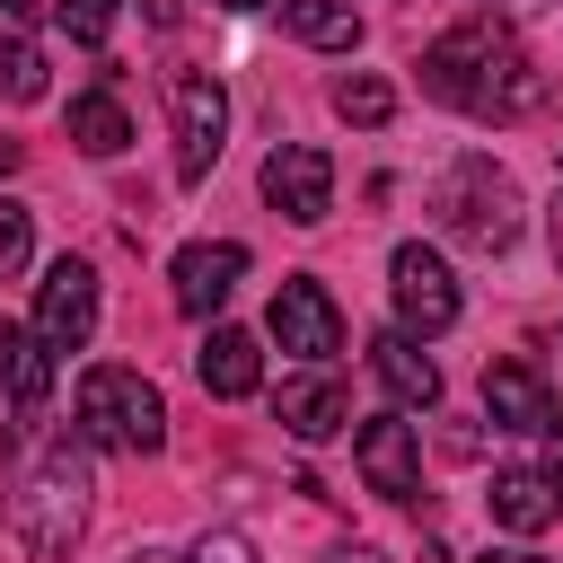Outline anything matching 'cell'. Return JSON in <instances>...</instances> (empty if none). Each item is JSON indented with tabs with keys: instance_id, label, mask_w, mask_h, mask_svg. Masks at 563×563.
Returning <instances> with one entry per match:
<instances>
[{
	"instance_id": "cell-1",
	"label": "cell",
	"mask_w": 563,
	"mask_h": 563,
	"mask_svg": "<svg viewBox=\"0 0 563 563\" xmlns=\"http://www.w3.org/2000/svg\"><path fill=\"white\" fill-rule=\"evenodd\" d=\"M0 493H9V537L35 563H70V545L88 537V493H97L88 440L26 405V422H9V449H0Z\"/></svg>"
},
{
	"instance_id": "cell-2",
	"label": "cell",
	"mask_w": 563,
	"mask_h": 563,
	"mask_svg": "<svg viewBox=\"0 0 563 563\" xmlns=\"http://www.w3.org/2000/svg\"><path fill=\"white\" fill-rule=\"evenodd\" d=\"M422 88H431L440 106L475 114V123H510V114H528V106L545 97V79L528 70V53H519L493 18L449 26L440 44H422Z\"/></svg>"
},
{
	"instance_id": "cell-3",
	"label": "cell",
	"mask_w": 563,
	"mask_h": 563,
	"mask_svg": "<svg viewBox=\"0 0 563 563\" xmlns=\"http://www.w3.org/2000/svg\"><path fill=\"white\" fill-rule=\"evenodd\" d=\"M70 431H79L88 449H114V457H158V449H167V396H158L141 369L106 361V369L79 378Z\"/></svg>"
},
{
	"instance_id": "cell-4",
	"label": "cell",
	"mask_w": 563,
	"mask_h": 563,
	"mask_svg": "<svg viewBox=\"0 0 563 563\" xmlns=\"http://www.w3.org/2000/svg\"><path fill=\"white\" fill-rule=\"evenodd\" d=\"M431 211L449 220V238H466L475 255H501L519 238V185L493 167V158H457L431 194Z\"/></svg>"
},
{
	"instance_id": "cell-5",
	"label": "cell",
	"mask_w": 563,
	"mask_h": 563,
	"mask_svg": "<svg viewBox=\"0 0 563 563\" xmlns=\"http://www.w3.org/2000/svg\"><path fill=\"white\" fill-rule=\"evenodd\" d=\"M167 132H176V185H202L229 141V97L211 70H167Z\"/></svg>"
},
{
	"instance_id": "cell-6",
	"label": "cell",
	"mask_w": 563,
	"mask_h": 563,
	"mask_svg": "<svg viewBox=\"0 0 563 563\" xmlns=\"http://www.w3.org/2000/svg\"><path fill=\"white\" fill-rule=\"evenodd\" d=\"M387 299H396V325H405L413 343H431V334L457 325V273H449L440 246H422V238H405V246L387 255Z\"/></svg>"
},
{
	"instance_id": "cell-7",
	"label": "cell",
	"mask_w": 563,
	"mask_h": 563,
	"mask_svg": "<svg viewBox=\"0 0 563 563\" xmlns=\"http://www.w3.org/2000/svg\"><path fill=\"white\" fill-rule=\"evenodd\" d=\"M35 334H44L53 361L97 334V264L88 255H53V273L35 282Z\"/></svg>"
},
{
	"instance_id": "cell-8",
	"label": "cell",
	"mask_w": 563,
	"mask_h": 563,
	"mask_svg": "<svg viewBox=\"0 0 563 563\" xmlns=\"http://www.w3.org/2000/svg\"><path fill=\"white\" fill-rule=\"evenodd\" d=\"M264 202H273L282 220L317 229V220L334 211V158H325L317 141H282V150L264 158Z\"/></svg>"
},
{
	"instance_id": "cell-9",
	"label": "cell",
	"mask_w": 563,
	"mask_h": 563,
	"mask_svg": "<svg viewBox=\"0 0 563 563\" xmlns=\"http://www.w3.org/2000/svg\"><path fill=\"white\" fill-rule=\"evenodd\" d=\"M273 343L299 352V361H334V352H343V308H334V290L308 282V273H290V282L273 290Z\"/></svg>"
},
{
	"instance_id": "cell-10",
	"label": "cell",
	"mask_w": 563,
	"mask_h": 563,
	"mask_svg": "<svg viewBox=\"0 0 563 563\" xmlns=\"http://www.w3.org/2000/svg\"><path fill=\"white\" fill-rule=\"evenodd\" d=\"M352 457H361L369 493H387V501H422V431H413L405 413H369V422L352 431Z\"/></svg>"
},
{
	"instance_id": "cell-11",
	"label": "cell",
	"mask_w": 563,
	"mask_h": 563,
	"mask_svg": "<svg viewBox=\"0 0 563 563\" xmlns=\"http://www.w3.org/2000/svg\"><path fill=\"white\" fill-rule=\"evenodd\" d=\"M238 273H246V246H238V238H194V246H176V264H167L185 317H220L229 290H238Z\"/></svg>"
},
{
	"instance_id": "cell-12",
	"label": "cell",
	"mask_w": 563,
	"mask_h": 563,
	"mask_svg": "<svg viewBox=\"0 0 563 563\" xmlns=\"http://www.w3.org/2000/svg\"><path fill=\"white\" fill-rule=\"evenodd\" d=\"M273 413H282V431H290V440H334V431L352 422V396H343V378H334L325 361H308L299 378H282V387H273Z\"/></svg>"
},
{
	"instance_id": "cell-13",
	"label": "cell",
	"mask_w": 563,
	"mask_h": 563,
	"mask_svg": "<svg viewBox=\"0 0 563 563\" xmlns=\"http://www.w3.org/2000/svg\"><path fill=\"white\" fill-rule=\"evenodd\" d=\"M484 501H493V528H510V537H537V528L563 519V484L545 466H501Z\"/></svg>"
},
{
	"instance_id": "cell-14",
	"label": "cell",
	"mask_w": 563,
	"mask_h": 563,
	"mask_svg": "<svg viewBox=\"0 0 563 563\" xmlns=\"http://www.w3.org/2000/svg\"><path fill=\"white\" fill-rule=\"evenodd\" d=\"M369 369H378V387H387L405 413H431V405H440V369H431V352H422L405 325H387V334L369 343Z\"/></svg>"
},
{
	"instance_id": "cell-15",
	"label": "cell",
	"mask_w": 563,
	"mask_h": 563,
	"mask_svg": "<svg viewBox=\"0 0 563 563\" xmlns=\"http://www.w3.org/2000/svg\"><path fill=\"white\" fill-rule=\"evenodd\" d=\"M194 369H202L211 396H255V387H264V343H255L246 325H211L202 352H194Z\"/></svg>"
},
{
	"instance_id": "cell-16",
	"label": "cell",
	"mask_w": 563,
	"mask_h": 563,
	"mask_svg": "<svg viewBox=\"0 0 563 563\" xmlns=\"http://www.w3.org/2000/svg\"><path fill=\"white\" fill-rule=\"evenodd\" d=\"M484 413H493V431H545L554 396H545V378L528 361H493L484 369Z\"/></svg>"
},
{
	"instance_id": "cell-17",
	"label": "cell",
	"mask_w": 563,
	"mask_h": 563,
	"mask_svg": "<svg viewBox=\"0 0 563 563\" xmlns=\"http://www.w3.org/2000/svg\"><path fill=\"white\" fill-rule=\"evenodd\" d=\"M0 396H9L18 413L53 396V352H44V334H35V325H9V317H0Z\"/></svg>"
},
{
	"instance_id": "cell-18",
	"label": "cell",
	"mask_w": 563,
	"mask_h": 563,
	"mask_svg": "<svg viewBox=\"0 0 563 563\" xmlns=\"http://www.w3.org/2000/svg\"><path fill=\"white\" fill-rule=\"evenodd\" d=\"M70 141H79L88 158H123V150H132V114H123V97H114V88L70 97Z\"/></svg>"
},
{
	"instance_id": "cell-19",
	"label": "cell",
	"mask_w": 563,
	"mask_h": 563,
	"mask_svg": "<svg viewBox=\"0 0 563 563\" xmlns=\"http://www.w3.org/2000/svg\"><path fill=\"white\" fill-rule=\"evenodd\" d=\"M282 26L317 53H352L361 44V9L352 0H282Z\"/></svg>"
},
{
	"instance_id": "cell-20",
	"label": "cell",
	"mask_w": 563,
	"mask_h": 563,
	"mask_svg": "<svg viewBox=\"0 0 563 563\" xmlns=\"http://www.w3.org/2000/svg\"><path fill=\"white\" fill-rule=\"evenodd\" d=\"M334 114L361 123V132H378V123L396 114V88H387L378 70H352V79H334Z\"/></svg>"
},
{
	"instance_id": "cell-21",
	"label": "cell",
	"mask_w": 563,
	"mask_h": 563,
	"mask_svg": "<svg viewBox=\"0 0 563 563\" xmlns=\"http://www.w3.org/2000/svg\"><path fill=\"white\" fill-rule=\"evenodd\" d=\"M53 79H44V53L26 44V35H0V97H18V106H35Z\"/></svg>"
},
{
	"instance_id": "cell-22",
	"label": "cell",
	"mask_w": 563,
	"mask_h": 563,
	"mask_svg": "<svg viewBox=\"0 0 563 563\" xmlns=\"http://www.w3.org/2000/svg\"><path fill=\"white\" fill-rule=\"evenodd\" d=\"M114 18H123V0H53V26H62L70 44H106Z\"/></svg>"
},
{
	"instance_id": "cell-23",
	"label": "cell",
	"mask_w": 563,
	"mask_h": 563,
	"mask_svg": "<svg viewBox=\"0 0 563 563\" xmlns=\"http://www.w3.org/2000/svg\"><path fill=\"white\" fill-rule=\"evenodd\" d=\"M26 255H35V220L0 194V282H18V273H26Z\"/></svg>"
},
{
	"instance_id": "cell-24",
	"label": "cell",
	"mask_w": 563,
	"mask_h": 563,
	"mask_svg": "<svg viewBox=\"0 0 563 563\" xmlns=\"http://www.w3.org/2000/svg\"><path fill=\"white\" fill-rule=\"evenodd\" d=\"M194 563H255V545H246L238 528H202V537H194Z\"/></svg>"
},
{
	"instance_id": "cell-25",
	"label": "cell",
	"mask_w": 563,
	"mask_h": 563,
	"mask_svg": "<svg viewBox=\"0 0 563 563\" xmlns=\"http://www.w3.org/2000/svg\"><path fill=\"white\" fill-rule=\"evenodd\" d=\"M537 440H545V475H554V484H563V405H554V413H545V431H537Z\"/></svg>"
},
{
	"instance_id": "cell-26",
	"label": "cell",
	"mask_w": 563,
	"mask_h": 563,
	"mask_svg": "<svg viewBox=\"0 0 563 563\" xmlns=\"http://www.w3.org/2000/svg\"><path fill=\"white\" fill-rule=\"evenodd\" d=\"M484 563H545L537 545H501V554H484Z\"/></svg>"
},
{
	"instance_id": "cell-27",
	"label": "cell",
	"mask_w": 563,
	"mask_h": 563,
	"mask_svg": "<svg viewBox=\"0 0 563 563\" xmlns=\"http://www.w3.org/2000/svg\"><path fill=\"white\" fill-rule=\"evenodd\" d=\"M325 563H387V554H369V545H334Z\"/></svg>"
},
{
	"instance_id": "cell-28",
	"label": "cell",
	"mask_w": 563,
	"mask_h": 563,
	"mask_svg": "<svg viewBox=\"0 0 563 563\" xmlns=\"http://www.w3.org/2000/svg\"><path fill=\"white\" fill-rule=\"evenodd\" d=\"M484 9H501V18H528V9H545V0H484Z\"/></svg>"
},
{
	"instance_id": "cell-29",
	"label": "cell",
	"mask_w": 563,
	"mask_h": 563,
	"mask_svg": "<svg viewBox=\"0 0 563 563\" xmlns=\"http://www.w3.org/2000/svg\"><path fill=\"white\" fill-rule=\"evenodd\" d=\"M18 158H26V150H18V141H0V176H18Z\"/></svg>"
},
{
	"instance_id": "cell-30",
	"label": "cell",
	"mask_w": 563,
	"mask_h": 563,
	"mask_svg": "<svg viewBox=\"0 0 563 563\" xmlns=\"http://www.w3.org/2000/svg\"><path fill=\"white\" fill-rule=\"evenodd\" d=\"M0 18H35V0H0Z\"/></svg>"
},
{
	"instance_id": "cell-31",
	"label": "cell",
	"mask_w": 563,
	"mask_h": 563,
	"mask_svg": "<svg viewBox=\"0 0 563 563\" xmlns=\"http://www.w3.org/2000/svg\"><path fill=\"white\" fill-rule=\"evenodd\" d=\"M554 255H563V202H554Z\"/></svg>"
},
{
	"instance_id": "cell-32",
	"label": "cell",
	"mask_w": 563,
	"mask_h": 563,
	"mask_svg": "<svg viewBox=\"0 0 563 563\" xmlns=\"http://www.w3.org/2000/svg\"><path fill=\"white\" fill-rule=\"evenodd\" d=\"M211 9H264V0H211Z\"/></svg>"
},
{
	"instance_id": "cell-33",
	"label": "cell",
	"mask_w": 563,
	"mask_h": 563,
	"mask_svg": "<svg viewBox=\"0 0 563 563\" xmlns=\"http://www.w3.org/2000/svg\"><path fill=\"white\" fill-rule=\"evenodd\" d=\"M132 563H141V554H132Z\"/></svg>"
}]
</instances>
